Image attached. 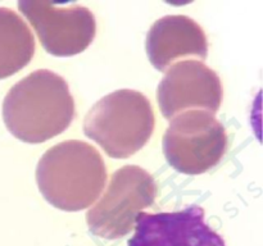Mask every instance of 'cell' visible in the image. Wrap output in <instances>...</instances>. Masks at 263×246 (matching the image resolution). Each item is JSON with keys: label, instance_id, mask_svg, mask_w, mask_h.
I'll use <instances>...</instances> for the list:
<instances>
[{"label": "cell", "instance_id": "cell-1", "mask_svg": "<svg viewBox=\"0 0 263 246\" xmlns=\"http://www.w3.org/2000/svg\"><path fill=\"white\" fill-rule=\"evenodd\" d=\"M74 100L64 78L39 69L14 85L3 102V118L9 132L27 144H41L69 127Z\"/></svg>", "mask_w": 263, "mask_h": 246}, {"label": "cell", "instance_id": "cell-2", "mask_svg": "<svg viewBox=\"0 0 263 246\" xmlns=\"http://www.w3.org/2000/svg\"><path fill=\"white\" fill-rule=\"evenodd\" d=\"M36 182L44 199L66 212L89 208L102 194L107 168L99 151L80 140L54 145L41 156Z\"/></svg>", "mask_w": 263, "mask_h": 246}, {"label": "cell", "instance_id": "cell-3", "mask_svg": "<svg viewBox=\"0 0 263 246\" xmlns=\"http://www.w3.org/2000/svg\"><path fill=\"white\" fill-rule=\"evenodd\" d=\"M153 108L145 95L118 90L95 102L84 119V132L108 156L130 158L145 146L154 130Z\"/></svg>", "mask_w": 263, "mask_h": 246}, {"label": "cell", "instance_id": "cell-4", "mask_svg": "<svg viewBox=\"0 0 263 246\" xmlns=\"http://www.w3.org/2000/svg\"><path fill=\"white\" fill-rule=\"evenodd\" d=\"M156 196L157 183L148 171L138 166L122 167L113 173L102 199L87 212V227L105 240L125 237Z\"/></svg>", "mask_w": 263, "mask_h": 246}, {"label": "cell", "instance_id": "cell-5", "mask_svg": "<svg viewBox=\"0 0 263 246\" xmlns=\"http://www.w3.org/2000/svg\"><path fill=\"white\" fill-rule=\"evenodd\" d=\"M228 149L222 123L211 112L187 110L175 115L163 136V153L177 172L189 176L217 166Z\"/></svg>", "mask_w": 263, "mask_h": 246}, {"label": "cell", "instance_id": "cell-6", "mask_svg": "<svg viewBox=\"0 0 263 246\" xmlns=\"http://www.w3.org/2000/svg\"><path fill=\"white\" fill-rule=\"evenodd\" d=\"M18 8L51 55H76L86 50L94 40L97 22L87 8H59L53 2H20Z\"/></svg>", "mask_w": 263, "mask_h": 246}, {"label": "cell", "instance_id": "cell-7", "mask_svg": "<svg viewBox=\"0 0 263 246\" xmlns=\"http://www.w3.org/2000/svg\"><path fill=\"white\" fill-rule=\"evenodd\" d=\"M157 100L167 119L187 108H204L215 114L222 102V85L218 74L203 61H179L170 67L158 85Z\"/></svg>", "mask_w": 263, "mask_h": 246}, {"label": "cell", "instance_id": "cell-8", "mask_svg": "<svg viewBox=\"0 0 263 246\" xmlns=\"http://www.w3.org/2000/svg\"><path fill=\"white\" fill-rule=\"evenodd\" d=\"M127 246H226L205 223L204 209L189 207L170 213H140Z\"/></svg>", "mask_w": 263, "mask_h": 246}, {"label": "cell", "instance_id": "cell-9", "mask_svg": "<svg viewBox=\"0 0 263 246\" xmlns=\"http://www.w3.org/2000/svg\"><path fill=\"white\" fill-rule=\"evenodd\" d=\"M146 54L158 71L164 72L182 56L208 55V41L203 28L186 15H166L154 22L146 35Z\"/></svg>", "mask_w": 263, "mask_h": 246}, {"label": "cell", "instance_id": "cell-10", "mask_svg": "<svg viewBox=\"0 0 263 246\" xmlns=\"http://www.w3.org/2000/svg\"><path fill=\"white\" fill-rule=\"evenodd\" d=\"M35 53V38L25 20L8 8H0V79L25 68Z\"/></svg>", "mask_w": 263, "mask_h": 246}]
</instances>
